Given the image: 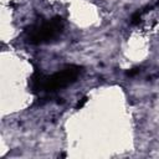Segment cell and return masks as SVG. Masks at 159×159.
I'll use <instances>...</instances> for the list:
<instances>
[{
    "label": "cell",
    "instance_id": "4",
    "mask_svg": "<svg viewBox=\"0 0 159 159\" xmlns=\"http://www.w3.org/2000/svg\"><path fill=\"white\" fill-rule=\"evenodd\" d=\"M87 99H88L87 97H83V98H81V99L77 102V104H76V109H80V108H82V107H83V106L87 103Z\"/></svg>",
    "mask_w": 159,
    "mask_h": 159
},
{
    "label": "cell",
    "instance_id": "3",
    "mask_svg": "<svg viewBox=\"0 0 159 159\" xmlns=\"http://www.w3.org/2000/svg\"><path fill=\"white\" fill-rule=\"evenodd\" d=\"M142 14H143L142 11H140V12L138 11V12L133 14V16H132V19H130V20H132V21H130V22H132V25H137V24H139L140 19H142Z\"/></svg>",
    "mask_w": 159,
    "mask_h": 159
},
{
    "label": "cell",
    "instance_id": "1",
    "mask_svg": "<svg viewBox=\"0 0 159 159\" xmlns=\"http://www.w3.org/2000/svg\"><path fill=\"white\" fill-rule=\"evenodd\" d=\"M81 72H82V67L77 65L66 66L65 68L51 76H43L41 72L35 71L30 80L31 88L34 92H39V91L53 92L73 83L78 78Z\"/></svg>",
    "mask_w": 159,
    "mask_h": 159
},
{
    "label": "cell",
    "instance_id": "5",
    "mask_svg": "<svg viewBox=\"0 0 159 159\" xmlns=\"http://www.w3.org/2000/svg\"><path fill=\"white\" fill-rule=\"evenodd\" d=\"M138 72H139V68H132V70L127 71V76H134V75H137Z\"/></svg>",
    "mask_w": 159,
    "mask_h": 159
},
{
    "label": "cell",
    "instance_id": "2",
    "mask_svg": "<svg viewBox=\"0 0 159 159\" xmlns=\"http://www.w3.org/2000/svg\"><path fill=\"white\" fill-rule=\"evenodd\" d=\"M63 29V21L60 16H55L48 21L36 24L27 30V41L32 45H40L50 42L56 39Z\"/></svg>",
    "mask_w": 159,
    "mask_h": 159
}]
</instances>
